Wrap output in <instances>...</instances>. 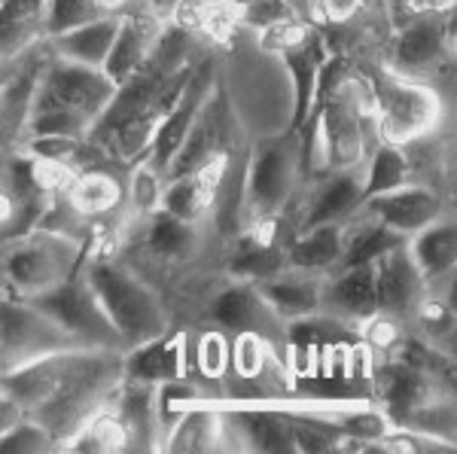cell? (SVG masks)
<instances>
[{"label": "cell", "instance_id": "obj_1", "mask_svg": "<svg viewBox=\"0 0 457 454\" xmlns=\"http://www.w3.org/2000/svg\"><path fill=\"white\" fill-rule=\"evenodd\" d=\"M79 253L83 244L73 235L34 229L6 244L4 275L19 299H37L77 275Z\"/></svg>", "mask_w": 457, "mask_h": 454}, {"label": "cell", "instance_id": "obj_2", "mask_svg": "<svg viewBox=\"0 0 457 454\" xmlns=\"http://www.w3.org/2000/svg\"><path fill=\"white\" fill-rule=\"evenodd\" d=\"M86 275L98 293L101 305L107 309L110 320L122 333L125 345L137 348L144 342L165 335V311H162L159 299L129 268L110 260H95L86 268Z\"/></svg>", "mask_w": 457, "mask_h": 454}, {"label": "cell", "instance_id": "obj_3", "mask_svg": "<svg viewBox=\"0 0 457 454\" xmlns=\"http://www.w3.org/2000/svg\"><path fill=\"white\" fill-rule=\"evenodd\" d=\"M37 309H43L46 314L62 324L73 339L83 348H101V351H125L122 333L116 329V324L110 320L107 309L101 305L98 293H95L88 275H73L62 287L43 293L37 299H28Z\"/></svg>", "mask_w": 457, "mask_h": 454}, {"label": "cell", "instance_id": "obj_4", "mask_svg": "<svg viewBox=\"0 0 457 454\" xmlns=\"http://www.w3.org/2000/svg\"><path fill=\"white\" fill-rule=\"evenodd\" d=\"M83 348L53 314L37 309L34 302H6L4 305V372L40 360L49 354Z\"/></svg>", "mask_w": 457, "mask_h": 454}, {"label": "cell", "instance_id": "obj_5", "mask_svg": "<svg viewBox=\"0 0 457 454\" xmlns=\"http://www.w3.org/2000/svg\"><path fill=\"white\" fill-rule=\"evenodd\" d=\"M116 86L120 83L104 68H86V64L64 62L62 58L43 77L34 107H64L86 116V120L98 122L104 116V110L110 107V101L116 98V92H120Z\"/></svg>", "mask_w": 457, "mask_h": 454}, {"label": "cell", "instance_id": "obj_6", "mask_svg": "<svg viewBox=\"0 0 457 454\" xmlns=\"http://www.w3.org/2000/svg\"><path fill=\"white\" fill-rule=\"evenodd\" d=\"M378 98V131L387 144H409L436 122L439 101L424 86L385 83L375 89Z\"/></svg>", "mask_w": 457, "mask_h": 454}, {"label": "cell", "instance_id": "obj_7", "mask_svg": "<svg viewBox=\"0 0 457 454\" xmlns=\"http://www.w3.org/2000/svg\"><path fill=\"white\" fill-rule=\"evenodd\" d=\"M296 159L299 153L293 141L262 146L247 174V202L253 214L271 217L284 208V202L293 193V183H296Z\"/></svg>", "mask_w": 457, "mask_h": 454}, {"label": "cell", "instance_id": "obj_8", "mask_svg": "<svg viewBox=\"0 0 457 454\" xmlns=\"http://www.w3.org/2000/svg\"><path fill=\"white\" fill-rule=\"evenodd\" d=\"M375 281H378V311L390 318H403L421 309L427 299V277L415 262L409 244L394 247L381 260H375Z\"/></svg>", "mask_w": 457, "mask_h": 454}, {"label": "cell", "instance_id": "obj_9", "mask_svg": "<svg viewBox=\"0 0 457 454\" xmlns=\"http://www.w3.org/2000/svg\"><path fill=\"white\" fill-rule=\"evenodd\" d=\"M211 318L217 320L223 329L238 333H256V335H271L278 333L284 324V318L271 309V302L265 299L260 284H232L213 299Z\"/></svg>", "mask_w": 457, "mask_h": 454}, {"label": "cell", "instance_id": "obj_10", "mask_svg": "<svg viewBox=\"0 0 457 454\" xmlns=\"http://www.w3.org/2000/svg\"><path fill=\"white\" fill-rule=\"evenodd\" d=\"M366 210L372 217H378L381 223H387L390 229L403 232L405 238H415L418 232H424L427 226L442 219L439 195L427 186H409V183L366 199Z\"/></svg>", "mask_w": 457, "mask_h": 454}, {"label": "cell", "instance_id": "obj_11", "mask_svg": "<svg viewBox=\"0 0 457 454\" xmlns=\"http://www.w3.org/2000/svg\"><path fill=\"white\" fill-rule=\"evenodd\" d=\"M378 382H381V400H385L387 418H394L400 427H405L421 409L433 402V382H436V376L427 372L424 366L409 363L400 357L396 363L381 369Z\"/></svg>", "mask_w": 457, "mask_h": 454}, {"label": "cell", "instance_id": "obj_12", "mask_svg": "<svg viewBox=\"0 0 457 454\" xmlns=\"http://www.w3.org/2000/svg\"><path fill=\"white\" fill-rule=\"evenodd\" d=\"M323 311L348 320H372L378 314V281H375V262L366 266L338 268L333 281H327L323 293Z\"/></svg>", "mask_w": 457, "mask_h": 454}, {"label": "cell", "instance_id": "obj_13", "mask_svg": "<svg viewBox=\"0 0 457 454\" xmlns=\"http://www.w3.org/2000/svg\"><path fill=\"white\" fill-rule=\"evenodd\" d=\"M256 284H260L265 299L271 302V309L281 314L287 324L323 311V293H327V284L317 281V272L287 266L284 272L265 277V281H256Z\"/></svg>", "mask_w": 457, "mask_h": 454}, {"label": "cell", "instance_id": "obj_14", "mask_svg": "<svg viewBox=\"0 0 457 454\" xmlns=\"http://www.w3.org/2000/svg\"><path fill=\"white\" fill-rule=\"evenodd\" d=\"M204 101H208V79L198 73V77L189 79L187 92L180 95V101L174 104L171 113L162 120L156 144H153V159H150L153 165L162 168V171L171 168L180 146L187 144L189 131H193V126L198 122V116L204 113Z\"/></svg>", "mask_w": 457, "mask_h": 454}, {"label": "cell", "instance_id": "obj_15", "mask_svg": "<svg viewBox=\"0 0 457 454\" xmlns=\"http://www.w3.org/2000/svg\"><path fill=\"white\" fill-rule=\"evenodd\" d=\"M156 19L159 16H144V12L122 19L116 46L107 58V64H104V70L116 79V83L131 79L146 62H150L153 49L159 46V34H162Z\"/></svg>", "mask_w": 457, "mask_h": 454}, {"label": "cell", "instance_id": "obj_16", "mask_svg": "<svg viewBox=\"0 0 457 454\" xmlns=\"http://www.w3.org/2000/svg\"><path fill=\"white\" fill-rule=\"evenodd\" d=\"M120 28H122V19H113V16L95 19L83 28L58 34L55 53L62 55L64 62H77V64H86V68H104L110 53H113V46H116Z\"/></svg>", "mask_w": 457, "mask_h": 454}, {"label": "cell", "instance_id": "obj_17", "mask_svg": "<svg viewBox=\"0 0 457 454\" xmlns=\"http://www.w3.org/2000/svg\"><path fill=\"white\" fill-rule=\"evenodd\" d=\"M360 204H366V183H360L357 174L351 171H338L336 177H329L327 183L317 186L312 204H308V214L302 217V226L314 229V226L342 223Z\"/></svg>", "mask_w": 457, "mask_h": 454}, {"label": "cell", "instance_id": "obj_18", "mask_svg": "<svg viewBox=\"0 0 457 454\" xmlns=\"http://www.w3.org/2000/svg\"><path fill=\"white\" fill-rule=\"evenodd\" d=\"M125 372L135 382L146 384H168L183 378V342L174 335H159L153 342L135 348V354L125 360Z\"/></svg>", "mask_w": 457, "mask_h": 454}, {"label": "cell", "instance_id": "obj_19", "mask_svg": "<svg viewBox=\"0 0 457 454\" xmlns=\"http://www.w3.org/2000/svg\"><path fill=\"white\" fill-rule=\"evenodd\" d=\"M409 247L427 281H445L457 268V223L436 219L424 232H418Z\"/></svg>", "mask_w": 457, "mask_h": 454}, {"label": "cell", "instance_id": "obj_20", "mask_svg": "<svg viewBox=\"0 0 457 454\" xmlns=\"http://www.w3.org/2000/svg\"><path fill=\"white\" fill-rule=\"evenodd\" d=\"M241 436H247V445L260 451H299L293 418L275 409H245V412L228 415Z\"/></svg>", "mask_w": 457, "mask_h": 454}, {"label": "cell", "instance_id": "obj_21", "mask_svg": "<svg viewBox=\"0 0 457 454\" xmlns=\"http://www.w3.org/2000/svg\"><path fill=\"white\" fill-rule=\"evenodd\" d=\"M345 253V226L327 223L305 229V235L296 238L287 251L293 268H305V272H323V268L342 266Z\"/></svg>", "mask_w": 457, "mask_h": 454}, {"label": "cell", "instance_id": "obj_22", "mask_svg": "<svg viewBox=\"0 0 457 454\" xmlns=\"http://www.w3.org/2000/svg\"><path fill=\"white\" fill-rule=\"evenodd\" d=\"M409 241L411 238H405L403 232L390 229L387 223H381L378 217L370 214V219H360L351 229H345V253H342V266L338 268L366 266V262L381 260V256L390 253L394 247L409 244Z\"/></svg>", "mask_w": 457, "mask_h": 454}, {"label": "cell", "instance_id": "obj_23", "mask_svg": "<svg viewBox=\"0 0 457 454\" xmlns=\"http://www.w3.org/2000/svg\"><path fill=\"white\" fill-rule=\"evenodd\" d=\"M445 46V25L436 16H424L396 37L394 58L403 70H421L436 62Z\"/></svg>", "mask_w": 457, "mask_h": 454}, {"label": "cell", "instance_id": "obj_24", "mask_svg": "<svg viewBox=\"0 0 457 454\" xmlns=\"http://www.w3.org/2000/svg\"><path fill=\"white\" fill-rule=\"evenodd\" d=\"M226 415L208 412V409H189L180 415L177 430L165 442L168 451H208L217 449V436L226 430Z\"/></svg>", "mask_w": 457, "mask_h": 454}, {"label": "cell", "instance_id": "obj_25", "mask_svg": "<svg viewBox=\"0 0 457 454\" xmlns=\"http://www.w3.org/2000/svg\"><path fill=\"white\" fill-rule=\"evenodd\" d=\"M284 58L293 70V79H296V120L293 122H296V128H302L312 120L314 92L320 86V53H317V43L308 40L305 46L284 53Z\"/></svg>", "mask_w": 457, "mask_h": 454}, {"label": "cell", "instance_id": "obj_26", "mask_svg": "<svg viewBox=\"0 0 457 454\" xmlns=\"http://www.w3.org/2000/svg\"><path fill=\"white\" fill-rule=\"evenodd\" d=\"M68 199L77 204V210L86 217L107 214V210H113L116 202H120V183L110 177L107 171H83L73 180Z\"/></svg>", "mask_w": 457, "mask_h": 454}, {"label": "cell", "instance_id": "obj_27", "mask_svg": "<svg viewBox=\"0 0 457 454\" xmlns=\"http://www.w3.org/2000/svg\"><path fill=\"white\" fill-rule=\"evenodd\" d=\"M193 238H195L193 223L168 214V210L153 214V223H150V229H146V244H150V251L162 256V260H180V256L193 247Z\"/></svg>", "mask_w": 457, "mask_h": 454}, {"label": "cell", "instance_id": "obj_28", "mask_svg": "<svg viewBox=\"0 0 457 454\" xmlns=\"http://www.w3.org/2000/svg\"><path fill=\"white\" fill-rule=\"evenodd\" d=\"M284 266H290L287 253L271 241H260V238H250L245 244L238 247L235 253V275H245L247 281H265V277L284 272Z\"/></svg>", "mask_w": 457, "mask_h": 454}, {"label": "cell", "instance_id": "obj_29", "mask_svg": "<svg viewBox=\"0 0 457 454\" xmlns=\"http://www.w3.org/2000/svg\"><path fill=\"white\" fill-rule=\"evenodd\" d=\"M405 177H409V159L396 144H385L381 150H375L370 171H366V199L381 193H390V189L405 186Z\"/></svg>", "mask_w": 457, "mask_h": 454}, {"label": "cell", "instance_id": "obj_30", "mask_svg": "<svg viewBox=\"0 0 457 454\" xmlns=\"http://www.w3.org/2000/svg\"><path fill=\"white\" fill-rule=\"evenodd\" d=\"M110 16L104 0H49L46 12V31L58 37L68 34L73 28H83L95 19Z\"/></svg>", "mask_w": 457, "mask_h": 454}, {"label": "cell", "instance_id": "obj_31", "mask_svg": "<svg viewBox=\"0 0 457 454\" xmlns=\"http://www.w3.org/2000/svg\"><path fill=\"white\" fill-rule=\"evenodd\" d=\"M58 439L53 436V430L40 421H19L16 427L4 430V451L6 454H43L49 449H55Z\"/></svg>", "mask_w": 457, "mask_h": 454}, {"label": "cell", "instance_id": "obj_32", "mask_svg": "<svg viewBox=\"0 0 457 454\" xmlns=\"http://www.w3.org/2000/svg\"><path fill=\"white\" fill-rule=\"evenodd\" d=\"M162 168L153 162H135V174H131V204L141 214H159L165 204V186L159 177Z\"/></svg>", "mask_w": 457, "mask_h": 454}, {"label": "cell", "instance_id": "obj_33", "mask_svg": "<svg viewBox=\"0 0 457 454\" xmlns=\"http://www.w3.org/2000/svg\"><path fill=\"white\" fill-rule=\"evenodd\" d=\"M308 40H314L312 28L299 19H278L271 25H265V34H262V46L271 49V53H290V49H299L305 46Z\"/></svg>", "mask_w": 457, "mask_h": 454}, {"label": "cell", "instance_id": "obj_34", "mask_svg": "<svg viewBox=\"0 0 457 454\" xmlns=\"http://www.w3.org/2000/svg\"><path fill=\"white\" fill-rule=\"evenodd\" d=\"M198 363H202L204 376H220V372L228 366V345L223 335L208 333L202 339V348H198Z\"/></svg>", "mask_w": 457, "mask_h": 454}, {"label": "cell", "instance_id": "obj_35", "mask_svg": "<svg viewBox=\"0 0 457 454\" xmlns=\"http://www.w3.org/2000/svg\"><path fill=\"white\" fill-rule=\"evenodd\" d=\"M430 345L442 351V354L448 357V360L457 363V314H452L448 320H442L436 329H430Z\"/></svg>", "mask_w": 457, "mask_h": 454}, {"label": "cell", "instance_id": "obj_36", "mask_svg": "<svg viewBox=\"0 0 457 454\" xmlns=\"http://www.w3.org/2000/svg\"><path fill=\"white\" fill-rule=\"evenodd\" d=\"M43 0H6L4 4V25H16V21H40Z\"/></svg>", "mask_w": 457, "mask_h": 454}, {"label": "cell", "instance_id": "obj_37", "mask_svg": "<svg viewBox=\"0 0 457 454\" xmlns=\"http://www.w3.org/2000/svg\"><path fill=\"white\" fill-rule=\"evenodd\" d=\"M454 4L457 0H405V10L415 12V16H442Z\"/></svg>", "mask_w": 457, "mask_h": 454}, {"label": "cell", "instance_id": "obj_38", "mask_svg": "<svg viewBox=\"0 0 457 454\" xmlns=\"http://www.w3.org/2000/svg\"><path fill=\"white\" fill-rule=\"evenodd\" d=\"M323 12H327V19L333 21H348L353 19V12L360 10V0H320Z\"/></svg>", "mask_w": 457, "mask_h": 454}, {"label": "cell", "instance_id": "obj_39", "mask_svg": "<svg viewBox=\"0 0 457 454\" xmlns=\"http://www.w3.org/2000/svg\"><path fill=\"white\" fill-rule=\"evenodd\" d=\"M183 6V0H153V12H156L159 19L165 16H177V10Z\"/></svg>", "mask_w": 457, "mask_h": 454}, {"label": "cell", "instance_id": "obj_40", "mask_svg": "<svg viewBox=\"0 0 457 454\" xmlns=\"http://www.w3.org/2000/svg\"><path fill=\"white\" fill-rule=\"evenodd\" d=\"M445 284H448V287H445V305L452 309V314H457V268L445 277Z\"/></svg>", "mask_w": 457, "mask_h": 454}, {"label": "cell", "instance_id": "obj_41", "mask_svg": "<svg viewBox=\"0 0 457 454\" xmlns=\"http://www.w3.org/2000/svg\"><path fill=\"white\" fill-rule=\"evenodd\" d=\"M452 46H454V53H457V21H454V31H452Z\"/></svg>", "mask_w": 457, "mask_h": 454}, {"label": "cell", "instance_id": "obj_42", "mask_svg": "<svg viewBox=\"0 0 457 454\" xmlns=\"http://www.w3.org/2000/svg\"><path fill=\"white\" fill-rule=\"evenodd\" d=\"M454 204H457V183H454Z\"/></svg>", "mask_w": 457, "mask_h": 454}, {"label": "cell", "instance_id": "obj_43", "mask_svg": "<svg viewBox=\"0 0 457 454\" xmlns=\"http://www.w3.org/2000/svg\"><path fill=\"white\" fill-rule=\"evenodd\" d=\"M299 4H312V0H299Z\"/></svg>", "mask_w": 457, "mask_h": 454}]
</instances>
